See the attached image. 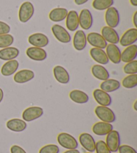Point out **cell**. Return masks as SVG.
<instances>
[{
  "label": "cell",
  "instance_id": "7a4b0ae2",
  "mask_svg": "<svg viewBox=\"0 0 137 153\" xmlns=\"http://www.w3.org/2000/svg\"><path fill=\"white\" fill-rule=\"evenodd\" d=\"M96 116L100 120L104 122L112 123L116 121V115L110 108L106 106L98 105L95 108Z\"/></svg>",
  "mask_w": 137,
  "mask_h": 153
},
{
  "label": "cell",
  "instance_id": "52a82bcc",
  "mask_svg": "<svg viewBox=\"0 0 137 153\" xmlns=\"http://www.w3.org/2000/svg\"><path fill=\"white\" fill-rule=\"evenodd\" d=\"M43 114V110L41 107L32 106L26 108L22 113V118L25 122H32L39 119Z\"/></svg>",
  "mask_w": 137,
  "mask_h": 153
},
{
  "label": "cell",
  "instance_id": "8d00e7d4",
  "mask_svg": "<svg viewBox=\"0 0 137 153\" xmlns=\"http://www.w3.org/2000/svg\"><path fill=\"white\" fill-rule=\"evenodd\" d=\"M119 153H137L136 150L133 147L127 144H123L119 146Z\"/></svg>",
  "mask_w": 137,
  "mask_h": 153
},
{
  "label": "cell",
  "instance_id": "4fadbf2b",
  "mask_svg": "<svg viewBox=\"0 0 137 153\" xmlns=\"http://www.w3.org/2000/svg\"><path fill=\"white\" fill-rule=\"evenodd\" d=\"M79 143L88 152H94L96 149V141L93 136L88 133H82L79 136Z\"/></svg>",
  "mask_w": 137,
  "mask_h": 153
},
{
  "label": "cell",
  "instance_id": "83f0119b",
  "mask_svg": "<svg viewBox=\"0 0 137 153\" xmlns=\"http://www.w3.org/2000/svg\"><path fill=\"white\" fill-rule=\"evenodd\" d=\"M67 9L64 7L54 8L49 13V19L54 22H60L64 21L68 15Z\"/></svg>",
  "mask_w": 137,
  "mask_h": 153
},
{
  "label": "cell",
  "instance_id": "d590c367",
  "mask_svg": "<svg viewBox=\"0 0 137 153\" xmlns=\"http://www.w3.org/2000/svg\"><path fill=\"white\" fill-rule=\"evenodd\" d=\"M95 151L96 153H111L106 143L103 140L96 142Z\"/></svg>",
  "mask_w": 137,
  "mask_h": 153
},
{
  "label": "cell",
  "instance_id": "7dc6e473",
  "mask_svg": "<svg viewBox=\"0 0 137 153\" xmlns=\"http://www.w3.org/2000/svg\"><path fill=\"white\" fill-rule=\"evenodd\" d=\"M115 153H116V152H115Z\"/></svg>",
  "mask_w": 137,
  "mask_h": 153
},
{
  "label": "cell",
  "instance_id": "3957f363",
  "mask_svg": "<svg viewBox=\"0 0 137 153\" xmlns=\"http://www.w3.org/2000/svg\"><path fill=\"white\" fill-rule=\"evenodd\" d=\"M34 6L31 2L25 1L21 5L18 12L19 20L21 23H26L34 14Z\"/></svg>",
  "mask_w": 137,
  "mask_h": 153
},
{
  "label": "cell",
  "instance_id": "8992f818",
  "mask_svg": "<svg viewBox=\"0 0 137 153\" xmlns=\"http://www.w3.org/2000/svg\"><path fill=\"white\" fill-rule=\"evenodd\" d=\"M106 144L111 152H116L120 146V134L116 130H112L106 135Z\"/></svg>",
  "mask_w": 137,
  "mask_h": 153
},
{
  "label": "cell",
  "instance_id": "ab89813d",
  "mask_svg": "<svg viewBox=\"0 0 137 153\" xmlns=\"http://www.w3.org/2000/svg\"><path fill=\"white\" fill-rule=\"evenodd\" d=\"M133 23L134 26H135V28H137V11L134 13L133 16Z\"/></svg>",
  "mask_w": 137,
  "mask_h": 153
},
{
  "label": "cell",
  "instance_id": "f35d334b",
  "mask_svg": "<svg viewBox=\"0 0 137 153\" xmlns=\"http://www.w3.org/2000/svg\"><path fill=\"white\" fill-rule=\"evenodd\" d=\"M11 153H27L23 148L18 145H13L10 149Z\"/></svg>",
  "mask_w": 137,
  "mask_h": 153
},
{
  "label": "cell",
  "instance_id": "2e32d148",
  "mask_svg": "<svg viewBox=\"0 0 137 153\" xmlns=\"http://www.w3.org/2000/svg\"><path fill=\"white\" fill-rule=\"evenodd\" d=\"M93 97L98 104L102 106L108 107L112 103V97L108 93L102 91L100 89H96L93 91Z\"/></svg>",
  "mask_w": 137,
  "mask_h": 153
},
{
  "label": "cell",
  "instance_id": "ac0fdd59",
  "mask_svg": "<svg viewBox=\"0 0 137 153\" xmlns=\"http://www.w3.org/2000/svg\"><path fill=\"white\" fill-rule=\"evenodd\" d=\"M66 25L68 30L70 32L76 31L79 27L78 13L75 10L68 12L66 18Z\"/></svg>",
  "mask_w": 137,
  "mask_h": 153
},
{
  "label": "cell",
  "instance_id": "bcb514c9",
  "mask_svg": "<svg viewBox=\"0 0 137 153\" xmlns=\"http://www.w3.org/2000/svg\"><path fill=\"white\" fill-rule=\"evenodd\" d=\"M85 153H94V152H85Z\"/></svg>",
  "mask_w": 137,
  "mask_h": 153
},
{
  "label": "cell",
  "instance_id": "d6986e66",
  "mask_svg": "<svg viewBox=\"0 0 137 153\" xmlns=\"http://www.w3.org/2000/svg\"><path fill=\"white\" fill-rule=\"evenodd\" d=\"M35 73L32 70L23 69L15 73L13 80L16 83L24 84L30 81L34 78Z\"/></svg>",
  "mask_w": 137,
  "mask_h": 153
},
{
  "label": "cell",
  "instance_id": "f1b7e54d",
  "mask_svg": "<svg viewBox=\"0 0 137 153\" xmlns=\"http://www.w3.org/2000/svg\"><path fill=\"white\" fill-rule=\"evenodd\" d=\"M91 72L92 75L98 80L103 81L110 78V74L108 70L102 65H93L91 69Z\"/></svg>",
  "mask_w": 137,
  "mask_h": 153
},
{
  "label": "cell",
  "instance_id": "4dcf8cb0",
  "mask_svg": "<svg viewBox=\"0 0 137 153\" xmlns=\"http://www.w3.org/2000/svg\"><path fill=\"white\" fill-rule=\"evenodd\" d=\"M114 4V0H93L92 7L96 10H106Z\"/></svg>",
  "mask_w": 137,
  "mask_h": 153
},
{
  "label": "cell",
  "instance_id": "8fae6325",
  "mask_svg": "<svg viewBox=\"0 0 137 153\" xmlns=\"http://www.w3.org/2000/svg\"><path fill=\"white\" fill-rule=\"evenodd\" d=\"M78 18L79 26L82 29L88 30L91 28L93 24V17L89 10L83 9L81 10L80 14L78 15Z\"/></svg>",
  "mask_w": 137,
  "mask_h": 153
},
{
  "label": "cell",
  "instance_id": "6da1fadb",
  "mask_svg": "<svg viewBox=\"0 0 137 153\" xmlns=\"http://www.w3.org/2000/svg\"><path fill=\"white\" fill-rule=\"evenodd\" d=\"M57 141L60 146L67 150L77 149L78 143L75 137L70 134L62 132L57 136Z\"/></svg>",
  "mask_w": 137,
  "mask_h": 153
},
{
  "label": "cell",
  "instance_id": "1f68e13d",
  "mask_svg": "<svg viewBox=\"0 0 137 153\" xmlns=\"http://www.w3.org/2000/svg\"><path fill=\"white\" fill-rule=\"evenodd\" d=\"M122 85L126 89H133L137 86V74L128 75L122 79Z\"/></svg>",
  "mask_w": 137,
  "mask_h": 153
},
{
  "label": "cell",
  "instance_id": "9c48e42d",
  "mask_svg": "<svg viewBox=\"0 0 137 153\" xmlns=\"http://www.w3.org/2000/svg\"><path fill=\"white\" fill-rule=\"evenodd\" d=\"M137 41V28H133L127 30L120 38L119 43L122 46L127 47L128 46L135 45Z\"/></svg>",
  "mask_w": 137,
  "mask_h": 153
},
{
  "label": "cell",
  "instance_id": "5bb4252c",
  "mask_svg": "<svg viewBox=\"0 0 137 153\" xmlns=\"http://www.w3.org/2000/svg\"><path fill=\"white\" fill-rule=\"evenodd\" d=\"M101 35L106 42L110 44L117 45L118 43H119L120 36L114 28L109 26H104L101 30Z\"/></svg>",
  "mask_w": 137,
  "mask_h": 153
},
{
  "label": "cell",
  "instance_id": "f546056e",
  "mask_svg": "<svg viewBox=\"0 0 137 153\" xmlns=\"http://www.w3.org/2000/svg\"><path fill=\"white\" fill-rule=\"evenodd\" d=\"M69 97L72 102L78 104H84L89 101V96L88 94L78 89H74L70 91Z\"/></svg>",
  "mask_w": 137,
  "mask_h": 153
},
{
  "label": "cell",
  "instance_id": "484cf974",
  "mask_svg": "<svg viewBox=\"0 0 137 153\" xmlns=\"http://www.w3.org/2000/svg\"><path fill=\"white\" fill-rule=\"evenodd\" d=\"M19 65H20L19 62L15 59L7 61L5 64H4L1 69L2 75L5 76H9L13 75L18 71Z\"/></svg>",
  "mask_w": 137,
  "mask_h": 153
},
{
  "label": "cell",
  "instance_id": "74e56055",
  "mask_svg": "<svg viewBox=\"0 0 137 153\" xmlns=\"http://www.w3.org/2000/svg\"><path fill=\"white\" fill-rule=\"evenodd\" d=\"M11 28L7 24L0 21V35L9 34Z\"/></svg>",
  "mask_w": 137,
  "mask_h": 153
},
{
  "label": "cell",
  "instance_id": "7402d4cb",
  "mask_svg": "<svg viewBox=\"0 0 137 153\" xmlns=\"http://www.w3.org/2000/svg\"><path fill=\"white\" fill-rule=\"evenodd\" d=\"M90 54L94 61L100 65H107L109 60L106 52L103 49L92 48L90 51Z\"/></svg>",
  "mask_w": 137,
  "mask_h": 153
},
{
  "label": "cell",
  "instance_id": "ee69618b",
  "mask_svg": "<svg viewBox=\"0 0 137 153\" xmlns=\"http://www.w3.org/2000/svg\"><path fill=\"white\" fill-rule=\"evenodd\" d=\"M130 3L131 5H133V6H137V0H130Z\"/></svg>",
  "mask_w": 137,
  "mask_h": 153
},
{
  "label": "cell",
  "instance_id": "ba28073f",
  "mask_svg": "<svg viewBox=\"0 0 137 153\" xmlns=\"http://www.w3.org/2000/svg\"><path fill=\"white\" fill-rule=\"evenodd\" d=\"M87 42L94 48L104 49L108 45L107 42L105 40L102 35L98 32H90L86 36Z\"/></svg>",
  "mask_w": 137,
  "mask_h": 153
},
{
  "label": "cell",
  "instance_id": "5b68a950",
  "mask_svg": "<svg viewBox=\"0 0 137 153\" xmlns=\"http://www.w3.org/2000/svg\"><path fill=\"white\" fill-rule=\"evenodd\" d=\"M105 18L107 26L115 28L119 26L120 22L119 12L116 7H110L106 10Z\"/></svg>",
  "mask_w": 137,
  "mask_h": 153
},
{
  "label": "cell",
  "instance_id": "9a60e30c",
  "mask_svg": "<svg viewBox=\"0 0 137 153\" xmlns=\"http://www.w3.org/2000/svg\"><path fill=\"white\" fill-rule=\"evenodd\" d=\"M28 42L35 47L43 48L49 44V38L42 33H35L29 36Z\"/></svg>",
  "mask_w": 137,
  "mask_h": 153
},
{
  "label": "cell",
  "instance_id": "277c9868",
  "mask_svg": "<svg viewBox=\"0 0 137 153\" xmlns=\"http://www.w3.org/2000/svg\"><path fill=\"white\" fill-rule=\"evenodd\" d=\"M52 32L54 37L60 42L67 44L70 42L71 36L67 30L64 27L59 25V24H54L52 26Z\"/></svg>",
  "mask_w": 137,
  "mask_h": 153
},
{
  "label": "cell",
  "instance_id": "f6af8a7d",
  "mask_svg": "<svg viewBox=\"0 0 137 153\" xmlns=\"http://www.w3.org/2000/svg\"><path fill=\"white\" fill-rule=\"evenodd\" d=\"M136 105H137V100L135 101V103H134V104H133V108H134V110H135V111H137Z\"/></svg>",
  "mask_w": 137,
  "mask_h": 153
},
{
  "label": "cell",
  "instance_id": "d6a6232c",
  "mask_svg": "<svg viewBox=\"0 0 137 153\" xmlns=\"http://www.w3.org/2000/svg\"><path fill=\"white\" fill-rule=\"evenodd\" d=\"M14 42V38L10 34L0 35V48L9 47Z\"/></svg>",
  "mask_w": 137,
  "mask_h": 153
},
{
  "label": "cell",
  "instance_id": "ffe728a7",
  "mask_svg": "<svg viewBox=\"0 0 137 153\" xmlns=\"http://www.w3.org/2000/svg\"><path fill=\"white\" fill-rule=\"evenodd\" d=\"M92 132L97 136H106L113 130V126L110 123L98 122L95 123L92 126Z\"/></svg>",
  "mask_w": 137,
  "mask_h": 153
},
{
  "label": "cell",
  "instance_id": "7bdbcfd3",
  "mask_svg": "<svg viewBox=\"0 0 137 153\" xmlns=\"http://www.w3.org/2000/svg\"><path fill=\"white\" fill-rule=\"evenodd\" d=\"M3 99H4V91L2 89L0 88V103L2 102Z\"/></svg>",
  "mask_w": 137,
  "mask_h": 153
},
{
  "label": "cell",
  "instance_id": "30bf717a",
  "mask_svg": "<svg viewBox=\"0 0 137 153\" xmlns=\"http://www.w3.org/2000/svg\"><path fill=\"white\" fill-rule=\"evenodd\" d=\"M106 53L108 60L114 64H119L121 62V51L116 45L109 44L106 47Z\"/></svg>",
  "mask_w": 137,
  "mask_h": 153
},
{
  "label": "cell",
  "instance_id": "836d02e7",
  "mask_svg": "<svg viewBox=\"0 0 137 153\" xmlns=\"http://www.w3.org/2000/svg\"><path fill=\"white\" fill-rule=\"evenodd\" d=\"M123 71L127 75H133L137 74V61H134L127 62L124 67H123Z\"/></svg>",
  "mask_w": 137,
  "mask_h": 153
},
{
  "label": "cell",
  "instance_id": "b9f144b4",
  "mask_svg": "<svg viewBox=\"0 0 137 153\" xmlns=\"http://www.w3.org/2000/svg\"><path fill=\"white\" fill-rule=\"evenodd\" d=\"M63 153H80V152L77 149H74V150H67L66 151H65Z\"/></svg>",
  "mask_w": 137,
  "mask_h": 153
},
{
  "label": "cell",
  "instance_id": "d4e9b609",
  "mask_svg": "<svg viewBox=\"0 0 137 153\" xmlns=\"http://www.w3.org/2000/svg\"><path fill=\"white\" fill-rule=\"evenodd\" d=\"M19 54H20V51L18 48L9 46L0 50V59L5 61H12L17 58Z\"/></svg>",
  "mask_w": 137,
  "mask_h": 153
},
{
  "label": "cell",
  "instance_id": "e0dca14e",
  "mask_svg": "<svg viewBox=\"0 0 137 153\" xmlns=\"http://www.w3.org/2000/svg\"><path fill=\"white\" fill-rule=\"evenodd\" d=\"M87 38L85 32L82 30H78L74 34L73 38V46L76 51H82L86 48Z\"/></svg>",
  "mask_w": 137,
  "mask_h": 153
},
{
  "label": "cell",
  "instance_id": "44dd1931",
  "mask_svg": "<svg viewBox=\"0 0 137 153\" xmlns=\"http://www.w3.org/2000/svg\"><path fill=\"white\" fill-rule=\"evenodd\" d=\"M54 76L56 80L61 84H68L70 81V75L68 71L62 66L57 65L54 67Z\"/></svg>",
  "mask_w": 137,
  "mask_h": 153
},
{
  "label": "cell",
  "instance_id": "e575fe53",
  "mask_svg": "<svg viewBox=\"0 0 137 153\" xmlns=\"http://www.w3.org/2000/svg\"><path fill=\"white\" fill-rule=\"evenodd\" d=\"M60 148L56 144H47L40 149L39 153H59Z\"/></svg>",
  "mask_w": 137,
  "mask_h": 153
},
{
  "label": "cell",
  "instance_id": "60d3db41",
  "mask_svg": "<svg viewBox=\"0 0 137 153\" xmlns=\"http://www.w3.org/2000/svg\"><path fill=\"white\" fill-rule=\"evenodd\" d=\"M88 1V0H74V3L78 5H82L86 2Z\"/></svg>",
  "mask_w": 137,
  "mask_h": 153
},
{
  "label": "cell",
  "instance_id": "603a6c76",
  "mask_svg": "<svg viewBox=\"0 0 137 153\" xmlns=\"http://www.w3.org/2000/svg\"><path fill=\"white\" fill-rule=\"evenodd\" d=\"M6 127L12 132H21L27 128V123L24 120L13 118L8 120L6 123Z\"/></svg>",
  "mask_w": 137,
  "mask_h": 153
},
{
  "label": "cell",
  "instance_id": "4316f807",
  "mask_svg": "<svg viewBox=\"0 0 137 153\" xmlns=\"http://www.w3.org/2000/svg\"><path fill=\"white\" fill-rule=\"evenodd\" d=\"M120 81L116 79H108L100 83V88L106 93H112L120 89Z\"/></svg>",
  "mask_w": 137,
  "mask_h": 153
},
{
  "label": "cell",
  "instance_id": "7c38bea8",
  "mask_svg": "<svg viewBox=\"0 0 137 153\" xmlns=\"http://www.w3.org/2000/svg\"><path fill=\"white\" fill-rule=\"evenodd\" d=\"M26 55L35 61H43L47 59L48 56L47 53L44 49L35 46H32L27 49Z\"/></svg>",
  "mask_w": 137,
  "mask_h": 153
},
{
  "label": "cell",
  "instance_id": "cb8c5ba5",
  "mask_svg": "<svg viewBox=\"0 0 137 153\" xmlns=\"http://www.w3.org/2000/svg\"><path fill=\"white\" fill-rule=\"evenodd\" d=\"M137 57V45H133L127 46L121 53V61L125 63L136 60Z\"/></svg>",
  "mask_w": 137,
  "mask_h": 153
}]
</instances>
